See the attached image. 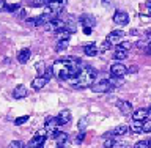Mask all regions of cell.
<instances>
[{
	"instance_id": "cell-33",
	"label": "cell",
	"mask_w": 151,
	"mask_h": 148,
	"mask_svg": "<svg viewBox=\"0 0 151 148\" xmlns=\"http://www.w3.org/2000/svg\"><path fill=\"white\" fill-rule=\"evenodd\" d=\"M85 126H87V120H85V118H82V120H79V129H80V131L85 129Z\"/></svg>"
},
{
	"instance_id": "cell-20",
	"label": "cell",
	"mask_w": 151,
	"mask_h": 148,
	"mask_svg": "<svg viewBox=\"0 0 151 148\" xmlns=\"http://www.w3.org/2000/svg\"><path fill=\"white\" fill-rule=\"evenodd\" d=\"M68 44H69V40H57L55 49L58 51V52H61V51H65L66 47H68Z\"/></svg>"
},
{
	"instance_id": "cell-10",
	"label": "cell",
	"mask_w": 151,
	"mask_h": 148,
	"mask_svg": "<svg viewBox=\"0 0 151 148\" xmlns=\"http://www.w3.org/2000/svg\"><path fill=\"white\" fill-rule=\"evenodd\" d=\"M79 22L82 24L83 27H94L96 25V19H94L91 14H82V16L79 17Z\"/></svg>"
},
{
	"instance_id": "cell-27",
	"label": "cell",
	"mask_w": 151,
	"mask_h": 148,
	"mask_svg": "<svg viewBox=\"0 0 151 148\" xmlns=\"http://www.w3.org/2000/svg\"><path fill=\"white\" fill-rule=\"evenodd\" d=\"M8 148H25V147H24V144H22L21 140H13Z\"/></svg>"
},
{
	"instance_id": "cell-8",
	"label": "cell",
	"mask_w": 151,
	"mask_h": 148,
	"mask_svg": "<svg viewBox=\"0 0 151 148\" xmlns=\"http://www.w3.org/2000/svg\"><path fill=\"white\" fill-rule=\"evenodd\" d=\"M123 36H124V32H123V30H113V32H110L107 35V41L112 43V46L113 44H120L121 40H123Z\"/></svg>"
},
{
	"instance_id": "cell-29",
	"label": "cell",
	"mask_w": 151,
	"mask_h": 148,
	"mask_svg": "<svg viewBox=\"0 0 151 148\" xmlns=\"http://www.w3.org/2000/svg\"><path fill=\"white\" fill-rule=\"evenodd\" d=\"M41 76H44L46 79H50L52 76H54V71H52V68H47V69H44V73H42Z\"/></svg>"
},
{
	"instance_id": "cell-32",
	"label": "cell",
	"mask_w": 151,
	"mask_h": 148,
	"mask_svg": "<svg viewBox=\"0 0 151 148\" xmlns=\"http://www.w3.org/2000/svg\"><path fill=\"white\" fill-rule=\"evenodd\" d=\"M143 132H151V120L143 121Z\"/></svg>"
},
{
	"instance_id": "cell-31",
	"label": "cell",
	"mask_w": 151,
	"mask_h": 148,
	"mask_svg": "<svg viewBox=\"0 0 151 148\" xmlns=\"http://www.w3.org/2000/svg\"><path fill=\"white\" fill-rule=\"evenodd\" d=\"M83 139H85V131L82 129L77 134V139H76V144H80V142H83Z\"/></svg>"
},
{
	"instance_id": "cell-2",
	"label": "cell",
	"mask_w": 151,
	"mask_h": 148,
	"mask_svg": "<svg viewBox=\"0 0 151 148\" xmlns=\"http://www.w3.org/2000/svg\"><path fill=\"white\" fill-rule=\"evenodd\" d=\"M90 87H91V92H94V93H107V92H110V90L113 88L110 85V82H109V79H102V80H99V82H96V84L93 82Z\"/></svg>"
},
{
	"instance_id": "cell-23",
	"label": "cell",
	"mask_w": 151,
	"mask_h": 148,
	"mask_svg": "<svg viewBox=\"0 0 151 148\" xmlns=\"http://www.w3.org/2000/svg\"><path fill=\"white\" fill-rule=\"evenodd\" d=\"M19 8H21V6H19V3H11V5H6V8H5V9H6L8 13H16Z\"/></svg>"
},
{
	"instance_id": "cell-16",
	"label": "cell",
	"mask_w": 151,
	"mask_h": 148,
	"mask_svg": "<svg viewBox=\"0 0 151 148\" xmlns=\"http://www.w3.org/2000/svg\"><path fill=\"white\" fill-rule=\"evenodd\" d=\"M57 120H58V125H68L71 121V112L69 110H61L58 113V117H57Z\"/></svg>"
},
{
	"instance_id": "cell-17",
	"label": "cell",
	"mask_w": 151,
	"mask_h": 148,
	"mask_svg": "<svg viewBox=\"0 0 151 148\" xmlns=\"http://www.w3.org/2000/svg\"><path fill=\"white\" fill-rule=\"evenodd\" d=\"M148 117V110L146 109H137V110L132 112V120H140L145 121V118Z\"/></svg>"
},
{
	"instance_id": "cell-26",
	"label": "cell",
	"mask_w": 151,
	"mask_h": 148,
	"mask_svg": "<svg viewBox=\"0 0 151 148\" xmlns=\"http://www.w3.org/2000/svg\"><path fill=\"white\" fill-rule=\"evenodd\" d=\"M110 47H112V43H109V41L106 40V41L102 43V46L99 47V52H106V51H109V49H110Z\"/></svg>"
},
{
	"instance_id": "cell-7",
	"label": "cell",
	"mask_w": 151,
	"mask_h": 148,
	"mask_svg": "<svg viewBox=\"0 0 151 148\" xmlns=\"http://www.w3.org/2000/svg\"><path fill=\"white\" fill-rule=\"evenodd\" d=\"M57 126H60L58 120H57V118H49V120L46 121V125H44V129H46L47 134H50L52 137H55V134L58 132V131H57Z\"/></svg>"
},
{
	"instance_id": "cell-35",
	"label": "cell",
	"mask_w": 151,
	"mask_h": 148,
	"mask_svg": "<svg viewBox=\"0 0 151 148\" xmlns=\"http://www.w3.org/2000/svg\"><path fill=\"white\" fill-rule=\"evenodd\" d=\"M145 54H148V55H151V40L146 43V46H145Z\"/></svg>"
},
{
	"instance_id": "cell-4",
	"label": "cell",
	"mask_w": 151,
	"mask_h": 148,
	"mask_svg": "<svg viewBox=\"0 0 151 148\" xmlns=\"http://www.w3.org/2000/svg\"><path fill=\"white\" fill-rule=\"evenodd\" d=\"M127 131H129V126H126V125H120V126H115L112 131L106 132V134H104V137H120V136L127 134Z\"/></svg>"
},
{
	"instance_id": "cell-3",
	"label": "cell",
	"mask_w": 151,
	"mask_h": 148,
	"mask_svg": "<svg viewBox=\"0 0 151 148\" xmlns=\"http://www.w3.org/2000/svg\"><path fill=\"white\" fill-rule=\"evenodd\" d=\"M44 144H46V134H36L32 137V140L28 142V148H42L44 147Z\"/></svg>"
},
{
	"instance_id": "cell-11",
	"label": "cell",
	"mask_w": 151,
	"mask_h": 148,
	"mask_svg": "<svg viewBox=\"0 0 151 148\" xmlns=\"http://www.w3.org/2000/svg\"><path fill=\"white\" fill-rule=\"evenodd\" d=\"M116 107L120 109L121 113H124V115L132 113V104L129 101H123V99H120V101H116Z\"/></svg>"
},
{
	"instance_id": "cell-14",
	"label": "cell",
	"mask_w": 151,
	"mask_h": 148,
	"mask_svg": "<svg viewBox=\"0 0 151 148\" xmlns=\"http://www.w3.org/2000/svg\"><path fill=\"white\" fill-rule=\"evenodd\" d=\"M27 88L24 87V85H17L16 88L13 90V98L14 99H22V98H25L27 96Z\"/></svg>"
},
{
	"instance_id": "cell-6",
	"label": "cell",
	"mask_w": 151,
	"mask_h": 148,
	"mask_svg": "<svg viewBox=\"0 0 151 148\" xmlns=\"http://www.w3.org/2000/svg\"><path fill=\"white\" fill-rule=\"evenodd\" d=\"M113 22L116 24V25H126L127 22H129V16H127L126 11H115V14H113Z\"/></svg>"
},
{
	"instance_id": "cell-13",
	"label": "cell",
	"mask_w": 151,
	"mask_h": 148,
	"mask_svg": "<svg viewBox=\"0 0 151 148\" xmlns=\"http://www.w3.org/2000/svg\"><path fill=\"white\" fill-rule=\"evenodd\" d=\"M83 52H85V55H88V57H94V55H98L99 49L94 43H87V44L83 46Z\"/></svg>"
},
{
	"instance_id": "cell-18",
	"label": "cell",
	"mask_w": 151,
	"mask_h": 148,
	"mask_svg": "<svg viewBox=\"0 0 151 148\" xmlns=\"http://www.w3.org/2000/svg\"><path fill=\"white\" fill-rule=\"evenodd\" d=\"M129 129L134 132V134H142L143 132V121H140V120H134L131 123V126H129Z\"/></svg>"
},
{
	"instance_id": "cell-21",
	"label": "cell",
	"mask_w": 151,
	"mask_h": 148,
	"mask_svg": "<svg viewBox=\"0 0 151 148\" xmlns=\"http://www.w3.org/2000/svg\"><path fill=\"white\" fill-rule=\"evenodd\" d=\"M57 33V40H69V36H71V33L68 30H58V32H55Z\"/></svg>"
},
{
	"instance_id": "cell-5",
	"label": "cell",
	"mask_w": 151,
	"mask_h": 148,
	"mask_svg": "<svg viewBox=\"0 0 151 148\" xmlns=\"http://www.w3.org/2000/svg\"><path fill=\"white\" fill-rule=\"evenodd\" d=\"M124 74H127V68L123 63H113L110 66V76H115V77H123Z\"/></svg>"
},
{
	"instance_id": "cell-28",
	"label": "cell",
	"mask_w": 151,
	"mask_h": 148,
	"mask_svg": "<svg viewBox=\"0 0 151 148\" xmlns=\"http://www.w3.org/2000/svg\"><path fill=\"white\" fill-rule=\"evenodd\" d=\"M110 148H129V145H127L126 142H115Z\"/></svg>"
},
{
	"instance_id": "cell-30",
	"label": "cell",
	"mask_w": 151,
	"mask_h": 148,
	"mask_svg": "<svg viewBox=\"0 0 151 148\" xmlns=\"http://www.w3.org/2000/svg\"><path fill=\"white\" fill-rule=\"evenodd\" d=\"M113 144H115V140H113L112 137H106V142H104V147H106V148H110Z\"/></svg>"
},
{
	"instance_id": "cell-39",
	"label": "cell",
	"mask_w": 151,
	"mask_h": 148,
	"mask_svg": "<svg viewBox=\"0 0 151 148\" xmlns=\"http://www.w3.org/2000/svg\"><path fill=\"white\" fill-rule=\"evenodd\" d=\"M83 33L85 35H91V27H83Z\"/></svg>"
},
{
	"instance_id": "cell-15",
	"label": "cell",
	"mask_w": 151,
	"mask_h": 148,
	"mask_svg": "<svg viewBox=\"0 0 151 148\" xmlns=\"http://www.w3.org/2000/svg\"><path fill=\"white\" fill-rule=\"evenodd\" d=\"M30 55H32V52L28 47H25V49H22V51H19V54H17V61L19 63H27L28 58H30Z\"/></svg>"
},
{
	"instance_id": "cell-42",
	"label": "cell",
	"mask_w": 151,
	"mask_h": 148,
	"mask_svg": "<svg viewBox=\"0 0 151 148\" xmlns=\"http://www.w3.org/2000/svg\"><path fill=\"white\" fill-rule=\"evenodd\" d=\"M148 115H151V107H150V110H148Z\"/></svg>"
},
{
	"instance_id": "cell-41",
	"label": "cell",
	"mask_w": 151,
	"mask_h": 148,
	"mask_svg": "<svg viewBox=\"0 0 151 148\" xmlns=\"http://www.w3.org/2000/svg\"><path fill=\"white\" fill-rule=\"evenodd\" d=\"M40 2H41V5H47V3L50 2V0H40Z\"/></svg>"
},
{
	"instance_id": "cell-36",
	"label": "cell",
	"mask_w": 151,
	"mask_h": 148,
	"mask_svg": "<svg viewBox=\"0 0 151 148\" xmlns=\"http://www.w3.org/2000/svg\"><path fill=\"white\" fill-rule=\"evenodd\" d=\"M16 13H17V17H21V19L25 17V9H24V8H19Z\"/></svg>"
},
{
	"instance_id": "cell-1",
	"label": "cell",
	"mask_w": 151,
	"mask_h": 148,
	"mask_svg": "<svg viewBox=\"0 0 151 148\" xmlns=\"http://www.w3.org/2000/svg\"><path fill=\"white\" fill-rule=\"evenodd\" d=\"M96 76H98L96 69L91 68V66H88V65H83L82 68H80V71L77 73V76L73 77V79H69V80L73 82V87H76V88H85V87H90V85L94 82Z\"/></svg>"
},
{
	"instance_id": "cell-37",
	"label": "cell",
	"mask_w": 151,
	"mask_h": 148,
	"mask_svg": "<svg viewBox=\"0 0 151 148\" xmlns=\"http://www.w3.org/2000/svg\"><path fill=\"white\" fill-rule=\"evenodd\" d=\"M120 47H123V49H131V47H132V44H131V43H120Z\"/></svg>"
},
{
	"instance_id": "cell-22",
	"label": "cell",
	"mask_w": 151,
	"mask_h": 148,
	"mask_svg": "<svg viewBox=\"0 0 151 148\" xmlns=\"http://www.w3.org/2000/svg\"><path fill=\"white\" fill-rule=\"evenodd\" d=\"M109 82H110L112 87H121V85H123L121 77H115V76H112V77L109 79Z\"/></svg>"
},
{
	"instance_id": "cell-43",
	"label": "cell",
	"mask_w": 151,
	"mask_h": 148,
	"mask_svg": "<svg viewBox=\"0 0 151 148\" xmlns=\"http://www.w3.org/2000/svg\"><path fill=\"white\" fill-rule=\"evenodd\" d=\"M150 145H151V139H150Z\"/></svg>"
},
{
	"instance_id": "cell-24",
	"label": "cell",
	"mask_w": 151,
	"mask_h": 148,
	"mask_svg": "<svg viewBox=\"0 0 151 148\" xmlns=\"http://www.w3.org/2000/svg\"><path fill=\"white\" fill-rule=\"evenodd\" d=\"M134 148H150V140H140L134 145Z\"/></svg>"
},
{
	"instance_id": "cell-38",
	"label": "cell",
	"mask_w": 151,
	"mask_h": 148,
	"mask_svg": "<svg viewBox=\"0 0 151 148\" xmlns=\"http://www.w3.org/2000/svg\"><path fill=\"white\" fill-rule=\"evenodd\" d=\"M5 8H6V3H5V0H0V13L5 11Z\"/></svg>"
},
{
	"instance_id": "cell-34",
	"label": "cell",
	"mask_w": 151,
	"mask_h": 148,
	"mask_svg": "<svg viewBox=\"0 0 151 148\" xmlns=\"http://www.w3.org/2000/svg\"><path fill=\"white\" fill-rule=\"evenodd\" d=\"M36 69H38V73H40V76H41L42 73H44V69H46V66H44V65H42V63H38V65H36Z\"/></svg>"
},
{
	"instance_id": "cell-40",
	"label": "cell",
	"mask_w": 151,
	"mask_h": 148,
	"mask_svg": "<svg viewBox=\"0 0 151 148\" xmlns=\"http://www.w3.org/2000/svg\"><path fill=\"white\" fill-rule=\"evenodd\" d=\"M127 73H131V74L132 73H137V66H131V68L127 69Z\"/></svg>"
},
{
	"instance_id": "cell-19",
	"label": "cell",
	"mask_w": 151,
	"mask_h": 148,
	"mask_svg": "<svg viewBox=\"0 0 151 148\" xmlns=\"http://www.w3.org/2000/svg\"><path fill=\"white\" fill-rule=\"evenodd\" d=\"M126 57H127V51H126V49H123V47H120V46H118L116 49H115V52H113V58L118 60V61L124 60Z\"/></svg>"
},
{
	"instance_id": "cell-9",
	"label": "cell",
	"mask_w": 151,
	"mask_h": 148,
	"mask_svg": "<svg viewBox=\"0 0 151 148\" xmlns=\"http://www.w3.org/2000/svg\"><path fill=\"white\" fill-rule=\"evenodd\" d=\"M47 82H49V79H46L44 76H38V77H35L32 80V88L33 90H41L47 85Z\"/></svg>"
},
{
	"instance_id": "cell-25",
	"label": "cell",
	"mask_w": 151,
	"mask_h": 148,
	"mask_svg": "<svg viewBox=\"0 0 151 148\" xmlns=\"http://www.w3.org/2000/svg\"><path fill=\"white\" fill-rule=\"evenodd\" d=\"M28 120V115H24V117H17L16 120H14V125L16 126H19V125H24V123H25Z\"/></svg>"
},
{
	"instance_id": "cell-12",
	"label": "cell",
	"mask_w": 151,
	"mask_h": 148,
	"mask_svg": "<svg viewBox=\"0 0 151 148\" xmlns=\"http://www.w3.org/2000/svg\"><path fill=\"white\" fill-rule=\"evenodd\" d=\"M55 142H57V145H58V148H65V145L68 144V140H69V136L66 134V132H57L55 134Z\"/></svg>"
}]
</instances>
